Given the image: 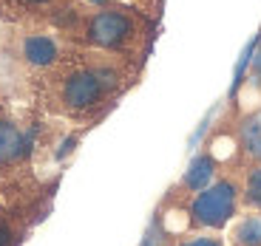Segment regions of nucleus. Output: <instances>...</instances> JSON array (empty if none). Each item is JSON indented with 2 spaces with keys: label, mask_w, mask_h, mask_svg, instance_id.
Listing matches in <instances>:
<instances>
[{
  "label": "nucleus",
  "mask_w": 261,
  "mask_h": 246,
  "mask_svg": "<svg viewBox=\"0 0 261 246\" xmlns=\"http://www.w3.org/2000/svg\"><path fill=\"white\" fill-rule=\"evenodd\" d=\"M137 65L114 54L80 48L71 43L68 54L54 68L37 74V94L48 110L74 122L102 116L134 82Z\"/></svg>",
  "instance_id": "f257e3e1"
},
{
  "label": "nucleus",
  "mask_w": 261,
  "mask_h": 246,
  "mask_svg": "<svg viewBox=\"0 0 261 246\" xmlns=\"http://www.w3.org/2000/svg\"><path fill=\"white\" fill-rule=\"evenodd\" d=\"M63 37L80 48L114 54V57L139 63L153 37L148 14L125 3H97L88 12L74 9L63 26Z\"/></svg>",
  "instance_id": "f03ea898"
},
{
  "label": "nucleus",
  "mask_w": 261,
  "mask_h": 246,
  "mask_svg": "<svg viewBox=\"0 0 261 246\" xmlns=\"http://www.w3.org/2000/svg\"><path fill=\"white\" fill-rule=\"evenodd\" d=\"M242 209V175H216L213 184L182 198L173 212L182 215L179 235L188 232H219Z\"/></svg>",
  "instance_id": "7ed1b4c3"
},
{
  "label": "nucleus",
  "mask_w": 261,
  "mask_h": 246,
  "mask_svg": "<svg viewBox=\"0 0 261 246\" xmlns=\"http://www.w3.org/2000/svg\"><path fill=\"white\" fill-rule=\"evenodd\" d=\"M74 9V0H0V17L23 28H60Z\"/></svg>",
  "instance_id": "20e7f679"
},
{
  "label": "nucleus",
  "mask_w": 261,
  "mask_h": 246,
  "mask_svg": "<svg viewBox=\"0 0 261 246\" xmlns=\"http://www.w3.org/2000/svg\"><path fill=\"white\" fill-rule=\"evenodd\" d=\"M68 48H71V43L65 37L43 32V28H26V32L17 34V40H14V57L37 74L54 68L68 54Z\"/></svg>",
  "instance_id": "39448f33"
},
{
  "label": "nucleus",
  "mask_w": 261,
  "mask_h": 246,
  "mask_svg": "<svg viewBox=\"0 0 261 246\" xmlns=\"http://www.w3.org/2000/svg\"><path fill=\"white\" fill-rule=\"evenodd\" d=\"M34 150V128L20 125L0 108V173L17 170Z\"/></svg>",
  "instance_id": "423d86ee"
},
{
  "label": "nucleus",
  "mask_w": 261,
  "mask_h": 246,
  "mask_svg": "<svg viewBox=\"0 0 261 246\" xmlns=\"http://www.w3.org/2000/svg\"><path fill=\"white\" fill-rule=\"evenodd\" d=\"M216 173H219V162H216V156L210 153V150H204V153H199L193 162L188 164V170L182 173V178H179L173 195L190 198V195H196L199 190H204L207 184H213Z\"/></svg>",
  "instance_id": "0eeeda50"
},
{
  "label": "nucleus",
  "mask_w": 261,
  "mask_h": 246,
  "mask_svg": "<svg viewBox=\"0 0 261 246\" xmlns=\"http://www.w3.org/2000/svg\"><path fill=\"white\" fill-rule=\"evenodd\" d=\"M239 153L247 159V164H261V116H247L236 130Z\"/></svg>",
  "instance_id": "6e6552de"
},
{
  "label": "nucleus",
  "mask_w": 261,
  "mask_h": 246,
  "mask_svg": "<svg viewBox=\"0 0 261 246\" xmlns=\"http://www.w3.org/2000/svg\"><path fill=\"white\" fill-rule=\"evenodd\" d=\"M230 246H261V215L250 212L230 229Z\"/></svg>",
  "instance_id": "1a4fd4ad"
},
{
  "label": "nucleus",
  "mask_w": 261,
  "mask_h": 246,
  "mask_svg": "<svg viewBox=\"0 0 261 246\" xmlns=\"http://www.w3.org/2000/svg\"><path fill=\"white\" fill-rule=\"evenodd\" d=\"M242 207L261 215V164H247L242 175Z\"/></svg>",
  "instance_id": "9d476101"
},
{
  "label": "nucleus",
  "mask_w": 261,
  "mask_h": 246,
  "mask_svg": "<svg viewBox=\"0 0 261 246\" xmlns=\"http://www.w3.org/2000/svg\"><path fill=\"white\" fill-rule=\"evenodd\" d=\"M23 235H26V227H23L20 212H14L6 204H0V246H20Z\"/></svg>",
  "instance_id": "9b49d317"
},
{
  "label": "nucleus",
  "mask_w": 261,
  "mask_h": 246,
  "mask_svg": "<svg viewBox=\"0 0 261 246\" xmlns=\"http://www.w3.org/2000/svg\"><path fill=\"white\" fill-rule=\"evenodd\" d=\"M168 246H224V240L216 232H188V235L170 238Z\"/></svg>",
  "instance_id": "f8f14e48"
},
{
  "label": "nucleus",
  "mask_w": 261,
  "mask_h": 246,
  "mask_svg": "<svg viewBox=\"0 0 261 246\" xmlns=\"http://www.w3.org/2000/svg\"><path fill=\"white\" fill-rule=\"evenodd\" d=\"M250 79L255 85H261V32L255 34V48H253V57H250Z\"/></svg>",
  "instance_id": "ddd939ff"
}]
</instances>
